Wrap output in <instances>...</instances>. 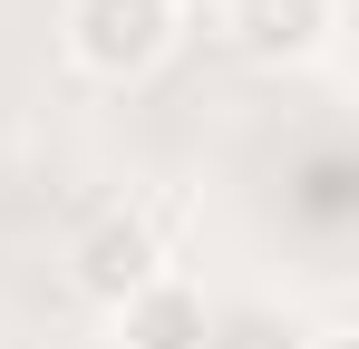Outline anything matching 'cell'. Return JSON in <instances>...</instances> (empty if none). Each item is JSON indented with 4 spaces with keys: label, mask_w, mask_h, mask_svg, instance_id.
I'll return each instance as SVG.
<instances>
[{
    "label": "cell",
    "mask_w": 359,
    "mask_h": 349,
    "mask_svg": "<svg viewBox=\"0 0 359 349\" xmlns=\"http://www.w3.org/2000/svg\"><path fill=\"white\" fill-rule=\"evenodd\" d=\"M175 49V0H68V58L88 78H146Z\"/></svg>",
    "instance_id": "1"
},
{
    "label": "cell",
    "mask_w": 359,
    "mask_h": 349,
    "mask_svg": "<svg viewBox=\"0 0 359 349\" xmlns=\"http://www.w3.org/2000/svg\"><path fill=\"white\" fill-rule=\"evenodd\" d=\"M165 272V252H156V224L146 214H107V224H88V242H78V291L88 301H136V291Z\"/></svg>",
    "instance_id": "2"
},
{
    "label": "cell",
    "mask_w": 359,
    "mask_h": 349,
    "mask_svg": "<svg viewBox=\"0 0 359 349\" xmlns=\"http://www.w3.org/2000/svg\"><path fill=\"white\" fill-rule=\"evenodd\" d=\"M224 39L243 58H301L330 39V0H224Z\"/></svg>",
    "instance_id": "3"
},
{
    "label": "cell",
    "mask_w": 359,
    "mask_h": 349,
    "mask_svg": "<svg viewBox=\"0 0 359 349\" xmlns=\"http://www.w3.org/2000/svg\"><path fill=\"white\" fill-rule=\"evenodd\" d=\"M117 330H126V349H204L214 320H204V291L184 272H156L136 301H117Z\"/></svg>",
    "instance_id": "4"
},
{
    "label": "cell",
    "mask_w": 359,
    "mask_h": 349,
    "mask_svg": "<svg viewBox=\"0 0 359 349\" xmlns=\"http://www.w3.org/2000/svg\"><path fill=\"white\" fill-rule=\"evenodd\" d=\"M311 349H359V340H350V330H320V340H311Z\"/></svg>",
    "instance_id": "5"
}]
</instances>
